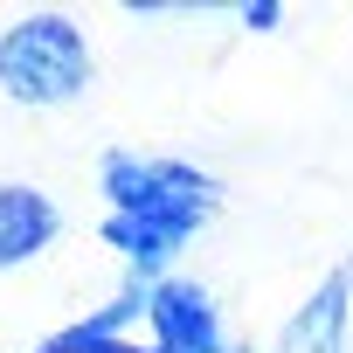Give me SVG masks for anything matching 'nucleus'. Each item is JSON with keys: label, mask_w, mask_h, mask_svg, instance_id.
I'll use <instances>...</instances> for the list:
<instances>
[{"label": "nucleus", "mask_w": 353, "mask_h": 353, "mask_svg": "<svg viewBox=\"0 0 353 353\" xmlns=\"http://www.w3.org/2000/svg\"><path fill=\"white\" fill-rule=\"evenodd\" d=\"M104 181V243L132 263V277L159 284L173 277V256H181L222 208V181L188 159L166 152H104L97 166Z\"/></svg>", "instance_id": "nucleus-1"}, {"label": "nucleus", "mask_w": 353, "mask_h": 353, "mask_svg": "<svg viewBox=\"0 0 353 353\" xmlns=\"http://www.w3.org/2000/svg\"><path fill=\"white\" fill-rule=\"evenodd\" d=\"M90 77H97V63H90V42L70 14L35 8L14 28H0V97L35 104V111H63L90 90Z\"/></svg>", "instance_id": "nucleus-2"}, {"label": "nucleus", "mask_w": 353, "mask_h": 353, "mask_svg": "<svg viewBox=\"0 0 353 353\" xmlns=\"http://www.w3.org/2000/svg\"><path fill=\"white\" fill-rule=\"evenodd\" d=\"M145 325H152V353H236L215 291L194 277H159L145 291Z\"/></svg>", "instance_id": "nucleus-3"}, {"label": "nucleus", "mask_w": 353, "mask_h": 353, "mask_svg": "<svg viewBox=\"0 0 353 353\" xmlns=\"http://www.w3.org/2000/svg\"><path fill=\"white\" fill-rule=\"evenodd\" d=\"M346 332H353V263L312 284V298L277 325L270 353H346Z\"/></svg>", "instance_id": "nucleus-4"}, {"label": "nucleus", "mask_w": 353, "mask_h": 353, "mask_svg": "<svg viewBox=\"0 0 353 353\" xmlns=\"http://www.w3.org/2000/svg\"><path fill=\"white\" fill-rule=\"evenodd\" d=\"M56 236H63V208H56L42 188L0 181V270H14V263L42 256Z\"/></svg>", "instance_id": "nucleus-5"}, {"label": "nucleus", "mask_w": 353, "mask_h": 353, "mask_svg": "<svg viewBox=\"0 0 353 353\" xmlns=\"http://www.w3.org/2000/svg\"><path fill=\"white\" fill-rule=\"evenodd\" d=\"M236 21H243V28H277V21H284V8H277V0H243Z\"/></svg>", "instance_id": "nucleus-6"}, {"label": "nucleus", "mask_w": 353, "mask_h": 353, "mask_svg": "<svg viewBox=\"0 0 353 353\" xmlns=\"http://www.w3.org/2000/svg\"><path fill=\"white\" fill-rule=\"evenodd\" d=\"M90 353H139V346H125V339H111V346H90Z\"/></svg>", "instance_id": "nucleus-7"}]
</instances>
